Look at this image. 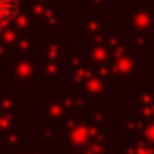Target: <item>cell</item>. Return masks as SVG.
Wrapping results in <instances>:
<instances>
[{"instance_id":"6da1fadb","label":"cell","mask_w":154,"mask_h":154,"mask_svg":"<svg viewBox=\"0 0 154 154\" xmlns=\"http://www.w3.org/2000/svg\"><path fill=\"white\" fill-rule=\"evenodd\" d=\"M20 9V2L18 0H0V23L5 20H11Z\"/></svg>"}]
</instances>
